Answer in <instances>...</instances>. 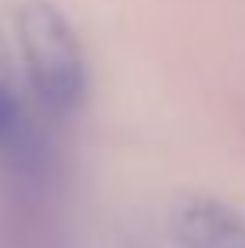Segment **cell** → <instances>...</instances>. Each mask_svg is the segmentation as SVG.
Returning a JSON list of instances; mask_svg holds the SVG:
<instances>
[{
  "instance_id": "cell-1",
  "label": "cell",
  "mask_w": 245,
  "mask_h": 248,
  "mask_svg": "<svg viewBox=\"0 0 245 248\" xmlns=\"http://www.w3.org/2000/svg\"><path fill=\"white\" fill-rule=\"evenodd\" d=\"M18 47L40 108L54 119H72L90 90L87 54L72 22L47 0H29L18 11Z\"/></svg>"
},
{
  "instance_id": "cell-2",
  "label": "cell",
  "mask_w": 245,
  "mask_h": 248,
  "mask_svg": "<svg viewBox=\"0 0 245 248\" xmlns=\"http://www.w3.org/2000/svg\"><path fill=\"white\" fill-rule=\"evenodd\" d=\"M177 248H245V216L209 194H191L173 209Z\"/></svg>"
},
{
  "instance_id": "cell-3",
  "label": "cell",
  "mask_w": 245,
  "mask_h": 248,
  "mask_svg": "<svg viewBox=\"0 0 245 248\" xmlns=\"http://www.w3.org/2000/svg\"><path fill=\"white\" fill-rule=\"evenodd\" d=\"M0 158L15 162V166H29L36 158V133L25 115L22 101L15 97V90L7 87V79L0 76Z\"/></svg>"
}]
</instances>
